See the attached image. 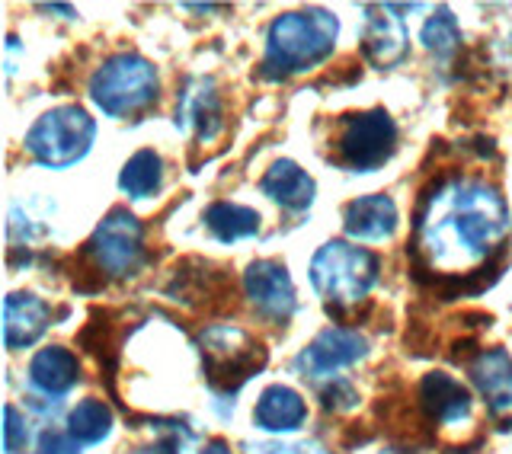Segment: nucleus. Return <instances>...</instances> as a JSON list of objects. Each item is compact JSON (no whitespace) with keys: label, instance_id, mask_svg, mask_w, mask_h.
Segmentation results:
<instances>
[{"label":"nucleus","instance_id":"nucleus-1","mask_svg":"<svg viewBox=\"0 0 512 454\" xmlns=\"http://www.w3.org/2000/svg\"><path fill=\"white\" fill-rule=\"evenodd\" d=\"M509 208L500 189L477 176H452L432 183L416 212L413 263L416 275H439L452 285V298H461L471 282L474 291L490 288L500 279L506 243H509Z\"/></svg>","mask_w":512,"mask_h":454},{"label":"nucleus","instance_id":"nucleus-2","mask_svg":"<svg viewBox=\"0 0 512 454\" xmlns=\"http://www.w3.org/2000/svg\"><path fill=\"white\" fill-rule=\"evenodd\" d=\"M340 36V20L327 10H292L272 20L266 32L263 77L288 80L324 64Z\"/></svg>","mask_w":512,"mask_h":454},{"label":"nucleus","instance_id":"nucleus-3","mask_svg":"<svg viewBox=\"0 0 512 454\" xmlns=\"http://www.w3.org/2000/svg\"><path fill=\"white\" fill-rule=\"evenodd\" d=\"M202 371L218 397H234L269 362L266 346L237 323H212L196 336Z\"/></svg>","mask_w":512,"mask_h":454},{"label":"nucleus","instance_id":"nucleus-4","mask_svg":"<svg viewBox=\"0 0 512 454\" xmlns=\"http://www.w3.org/2000/svg\"><path fill=\"white\" fill-rule=\"evenodd\" d=\"M381 259L343 240L324 243L311 259V285L330 311H346L368 298V291L378 285Z\"/></svg>","mask_w":512,"mask_h":454},{"label":"nucleus","instance_id":"nucleus-5","mask_svg":"<svg viewBox=\"0 0 512 454\" xmlns=\"http://www.w3.org/2000/svg\"><path fill=\"white\" fill-rule=\"evenodd\" d=\"M90 100L109 119H125L148 109L160 96V77L154 64L138 52H119L106 58L90 77Z\"/></svg>","mask_w":512,"mask_h":454},{"label":"nucleus","instance_id":"nucleus-6","mask_svg":"<svg viewBox=\"0 0 512 454\" xmlns=\"http://www.w3.org/2000/svg\"><path fill=\"white\" fill-rule=\"evenodd\" d=\"M96 138V122L84 106L48 109L26 132V151L48 170H68L80 164Z\"/></svg>","mask_w":512,"mask_h":454},{"label":"nucleus","instance_id":"nucleus-7","mask_svg":"<svg viewBox=\"0 0 512 454\" xmlns=\"http://www.w3.org/2000/svg\"><path fill=\"white\" fill-rule=\"evenodd\" d=\"M84 256L93 269L106 279H128L138 275L148 263V243H144V224L128 212V208H112V212L96 224L93 237L87 240Z\"/></svg>","mask_w":512,"mask_h":454},{"label":"nucleus","instance_id":"nucleus-8","mask_svg":"<svg viewBox=\"0 0 512 454\" xmlns=\"http://www.w3.org/2000/svg\"><path fill=\"white\" fill-rule=\"evenodd\" d=\"M336 160L352 173H372L384 167L397 151V122L384 109L343 116L336 128Z\"/></svg>","mask_w":512,"mask_h":454},{"label":"nucleus","instance_id":"nucleus-9","mask_svg":"<svg viewBox=\"0 0 512 454\" xmlns=\"http://www.w3.org/2000/svg\"><path fill=\"white\" fill-rule=\"evenodd\" d=\"M368 355V339L349 327H327L320 330L295 359V371L304 381L340 378V371L362 362Z\"/></svg>","mask_w":512,"mask_h":454},{"label":"nucleus","instance_id":"nucleus-10","mask_svg":"<svg viewBox=\"0 0 512 454\" xmlns=\"http://www.w3.org/2000/svg\"><path fill=\"white\" fill-rule=\"evenodd\" d=\"M244 295L269 323H288L298 307L295 282L279 259H256L244 272Z\"/></svg>","mask_w":512,"mask_h":454},{"label":"nucleus","instance_id":"nucleus-11","mask_svg":"<svg viewBox=\"0 0 512 454\" xmlns=\"http://www.w3.org/2000/svg\"><path fill=\"white\" fill-rule=\"evenodd\" d=\"M468 375L477 387V394L484 397L493 423L509 429L512 426V359H509V352L500 346L480 349L468 362Z\"/></svg>","mask_w":512,"mask_h":454},{"label":"nucleus","instance_id":"nucleus-12","mask_svg":"<svg viewBox=\"0 0 512 454\" xmlns=\"http://www.w3.org/2000/svg\"><path fill=\"white\" fill-rule=\"evenodd\" d=\"M420 413L429 423L439 426H461L471 419V391L458 378L445 371H429L420 381Z\"/></svg>","mask_w":512,"mask_h":454},{"label":"nucleus","instance_id":"nucleus-13","mask_svg":"<svg viewBox=\"0 0 512 454\" xmlns=\"http://www.w3.org/2000/svg\"><path fill=\"white\" fill-rule=\"evenodd\" d=\"M365 13H372L365 20V36H362V55L365 61H372L375 68H394L407 58L410 36L404 29L400 16H391V4L384 7H365Z\"/></svg>","mask_w":512,"mask_h":454},{"label":"nucleus","instance_id":"nucleus-14","mask_svg":"<svg viewBox=\"0 0 512 454\" xmlns=\"http://www.w3.org/2000/svg\"><path fill=\"white\" fill-rule=\"evenodd\" d=\"M52 323V307L32 291H13L4 301V346L10 352H20L45 336Z\"/></svg>","mask_w":512,"mask_h":454},{"label":"nucleus","instance_id":"nucleus-15","mask_svg":"<svg viewBox=\"0 0 512 454\" xmlns=\"http://www.w3.org/2000/svg\"><path fill=\"white\" fill-rule=\"evenodd\" d=\"M397 224H400L397 205L391 196H384V192L352 199L343 208V231L352 240H365V243L391 240L397 234Z\"/></svg>","mask_w":512,"mask_h":454},{"label":"nucleus","instance_id":"nucleus-16","mask_svg":"<svg viewBox=\"0 0 512 454\" xmlns=\"http://www.w3.org/2000/svg\"><path fill=\"white\" fill-rule=\"evenodd\" d=\"M26 378L32 391H39L42 397H64L71 394L80 381V362L71 349L64 346H45L32 355V362L26 368Z\"/></svg>","mask_w":512,"mask_h":454},{"label":"nucleus","instance_id":"nucleus-17","mask_svg":"<svg viewBox=\"0 0 512 454\" xmlns=\"http://www.w3.org/2000/svg\"><path fill=\"white\" fill-rule=\"evenodd\" d=\"M308 419V403L288 384H269L253 407V423L269 435L295 432Z\"/></svg>","mask_w":512,"mask_h":454},{"label":"nucleus","instance_id":"nucleus-18","mask_svg":"<svg viewBox=\"0 0 512 454\" xmlns=\"http://www.w3.org/2000/svg\"><path fill=\"white\" fill-rule=\"evenodd\" d=\"M263 196H269L276 205H282L285 212H308L314 196H317V183L308 170H301L295 160H276L260 180Z\"/></svg>","mask_w":512,"mask_h":454},{"label":"nucleus","instance_id":"nucleus-19","mask_svg":"<svg viewBox=\"0 0 512 454\" xmlns=\"http://www.w3.org/2000/svg\"><path fill=\"white\" fill-rule=\"evenodd\" d=\"M196 263V272H189V263H183L173 272V282L164 288L173 301L183 304H208L218 295H228L234 291V285H228V275L215 272L212 263H202V259H192Z\"/></svg>","mask_w":512,"mask_h":454},{"label":"nucleus","instance_id":"nucleus-20","mask_svg":"<svg viewBox=\"0 0 512 454\" xmlns=\"http://www.w3.org/2000/svg\"><path fill=\"white\" fill-rule=\"evenodd\" d=\"M221 103H218V93L212 87V80H199L196 90H189L183 96V106L176 109V125L183 128H196L199 141H212L224 122H221Z\"/></svg>","mask_w":512,"mask_h":454},{"label":"nucleus","instance_id":"nucleus-21","mask_svg":"<svg viewBox=\"0 0 512 454\" xmlns=\"http://www.w3.org/2000/svg\"><path fill=\"white\" fill-rule=\"evenodd\" d=\"M205 227L215 234V240L221 243H234V240H244V237H256L260 234V212L247 205H237V202H212L205 208L202 215Z\"/></svg>","mask_w":512,"mask_h":454},{"label":"nucleus","instance_id":"nucleus-22","mask_svg":"<svg viewBox=\"0 0 512 454\" xmlns=\"http://www.w3.org/2000/svg\"><path fill=\"white\" fill-rule=\"evenodd\" d=\"M164 186V157L154 148H141L125 160L119 173V189L128 199H151Z\"/></svg>","mask_w":512,"mask_h":454},{"label":"nucleus","instance_id":"nucleus-23","mask_svg":"<svg viewBox=\"0 0 512 454\" xmlns=\"http://www.w3.org/2000/svg\"><path fill=\"white\" fill-rule=\"evenodd\" d=\"M112 426H116V416H112L109 403L87 397L80 400L77 407L68 413V432L80 445H100L109 439Z\"/></svg>","mask_w":512,"mask_h":454},{"label":"nucleus","instance_id":"nucleus-24","mask_svg":"<svg viewBox=\"0 0 512 454\" xmlns=\"http://www.w3.org/2000/svg\"><path fill=\"white\" fill-rule=\"evenodd\" d=\"M420 42L429 48L432 55H439V58L455 55L458 48H461V26L452 16V10L439 7L436 13H432L429 20H426V26H423V32H420Z\"/></svg>","mask_w":512,"mask_h":454},{"label":"nucleus","instance_id":"nucleus-25","mask_svg":"<svg viewBox=\"0 0 512 454\" xmlns=\"http://www.w3.org/2000/svg\"><path fill=\"white\" fill-rule=\"evenodd\" d=\"M320 403H324V410L330 413H349V410H356L359 391L346 378H330L327 384H320Z\"/></svg>","mask_w":512,"mask_h":454},{"label":"nucleus","instance_id":"nucleus-26","mask_svg":"<svg viewBox=\"0 0 512 454\" xmlns=\"http://www.w3.org/2000/svg\"><path fill=\"white\" fill-rule=\"evenodd\" d=\"M26 448H29V423L13 403H7L4 407V451L23 454Z\"/></svg>","mask_w":512,"mask_h":454},{"label":"nucleus","instance_id":"nucleus-27","mask_svg":"<svg viewBox=\"0 0 512 454\" xmlns=\"http://www.w3.org/2000/svg\"><path fill=\"white\" fill-rule=\"evenodd\" d=\"M186 442H189V432L183 426H176V423L164 426V423H160V439L151 442V445H138L132 454H183Z\"/></svg>","mask_w":512,"mask_h":454},{"label":"nucleus","instance_id":"nucleus-28","mask_svg":"<svg viewBox=\"0 0 512 454\" xmlns=\"http://www.w3.org/2000/svg\"><path fill=\"white\" fill-rule=\"evenodd\" d=\"M36 454H80V442L68 429H45Z\"/></svg>","mask_w":512,"mask_h":454},{"label":"nucleus","instance_id":"nucleus-29","mask_svg":"<svg viewBox=\"0 0 512 454\" xmlns=\"http://www.w3.org/2000/svg\"><path fill=\"white\" fill-rule=\"evenodd\" d=\"M250 454H324L317 442H263L250 445Z\"/></svg>","mask_w":512,"mask_h":454},{"label":"nucleus","instance_id":"nucleus-30","mask_svg":"<svg viewBox=\"0 0 512 454\" xmlns=\"http://www.w3.org/2000/svg\"><path fill=\"white\" fill-rule=\"evenodd\" d=\"M199 454H234L231 445L224 442V439H212V442H205V448Z\"/></svg>","mask_w":512,"mask_h":454},{"label":"nucleus","instance_id":"nucleus-31","mask_svg":"<svg viewBox=\"0 0 512 454\" xmlns=\"http://www.w3.org/2000/svg\"><path fill=\"white\" fill-rule=\"evenodd\" d=\"M384 454H410V451H400V448H391V451H384Z\"/></svg>","mask_w":512,"mask_h":454}]
</instances>
